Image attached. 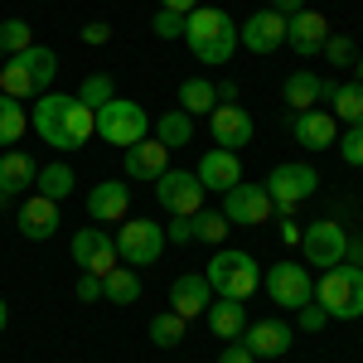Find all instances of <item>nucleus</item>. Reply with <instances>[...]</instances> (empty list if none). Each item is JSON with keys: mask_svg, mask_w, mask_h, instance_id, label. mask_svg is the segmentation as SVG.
<instances>
[{"mask_svg": "<svg viewBox=\"0 0 363 363\" xmlns=\"http://www.w3.org/2000/svg\"><path fill=\"white\" fill-rule=\"evenodd\" d=\"M29 131H39L44 145L54 150H78L87 145V136H97V121H92V107H83L78 97H63V92H44L39 107L29 112Z\"/></svg>", "mask_w": 363, "mask_h": 363, "instance_id": "1", "label": "nucleus"}, {"mask_svg": "<svg viewBox=\"0 0 363 363\" xmlns=\"http://www.w3.org/2000/svg\"><path fill=\"white\" fill-rule=\"evenodd\" d=\"M184 44L194 49L199 63L223 68V63H233V49H238V25L228 20L223 10L199 5V10H189V15H184Z\"/></svg>", "mask_w": 363, "mask_h": 363, "instance_id": "2", "label": "nucleus"}, {"mask_svg": "<svg viewBox=\"0 0 363 363\" xmlns=\"http://www.w3.org/2000/svg\"><path fill=\"white\" fill-rule=\"evenodd\" d=\"M54 78H58V54H54V49H44V44H29L25 54H15V58L0 63V92L15 97V102L44 97Z\"/></svg>", "mask_w": 363, "mask_h": 363, "instance_id": "3", "label": "nucleus"}, {"mask_svg": "<svg viewBox=\"0 0 363 363\" xmlns=\"http://www.w3.org/2000/svg\"><path fill=\"white\" fill-rule=\"evenodd\" d=\"M203 277H208V286H213V296H228V301H247L252 291L262 286V267L252 262V252L233 247V252H213Z\"/></svg>", "mask_w": 363, "mask_h": 363, "instance_id": "4", "label": "nucleus"}, {"mask_svg": "<svg viewBox=\"0 0 363 363\" xmlns=\"http://www.w3.org/2000/svg\"><path fill=\"white\" fill-rule=\"evenodd\" d=\"M315 301L325 306L330 320H359L363 315V272L349 267V262L330 267V272L320 277V286H315Z\"/></svg>", "mask_w": 363, "mask_h": 363, "instance_id": "5", "label": "nucleus"}, {"mask_svg": "<svg viewBox=\"0 0 363 363\" xmlns=\"http://www.w3.org/2000/svg\"><path fill=\"white\" fill-rule=\"evenodd\" d=\"M92 121H97V136L107 140V145H121V150L150 136V116H145V107H136L131 97H112L107 107L92 112Z\"/></svg>", "mask_w": 363, "mask_h": 363, "instance_id": "6", "label": "nucleus"}, {"mask_svg": "<svg viewBox=\"0 0 363 363\" xmlns=\"http://www.w3.org/2000/svg\"><path fill=\"white\" fill-rule=\"evenodd\" d=\"M160 252H165V228L155 218H121V228H116V257L126 267H150V262H160Z\"/></svg>", "mask_w": 363, "mask_h": 363, "instance_id": "7", "label": "nucleus"}, {"mask_svg": "<svg viewBox=\"0 0 363 363\" xmlns=\"http://www.w3.org/2000/svg\"><path fill=\"white\" fill-rule=\"evenodd\" d=\"M315 189H320V174H315L306 160L277 165L272 174H267V194H272V208H281V213H296V203H306Z\"/></svg>", "mask_w": 363, "mask_h": 363, "instance_id": "8", "label": "nucleus"}, {"mask_svg": "<svg viewBox=\"0 0 363 363\" xmlns=\"http://www.w3.org/2000/svg\"><path fill=\"white\" fill-rule=\"evenodd\" d=\"M155 199H160V208H165L169 218H194L199 208H203V184L189 169H165L155 179Z\"/></svg>", "mask_w": 363, "mask_h": 363, "instance_id": "9", "label": "nucleus"}, {"mask_svg": "<svg viewBox=\"0 0 363 363\" xmlns=\"http://www.w3.org/2000/svg\"><path fill=\"white\" fill-rule=\"evenodd\" d=\"M262 286H267V296H272L281 310H301V306L315 301L310 272L301 267V262H272V272L262 277Z\"/></svg>", "mask_w": 363, "mask_h": 363, "instance_id": "10", "label": "nucleus"}, {"mask_svg": "<svg viewBox=\"0 0 363 363\" xmlns=\"http://www.w3.org/2000/svg\"><path fill=\"white\" fill-rule=\"evenodd\" d=\"M301 247H306V262L310 267H320V272H330L344 262V252H349V233L335 223V218H320V223H310L301 233Z\"/></svg>", "mask_w": 363, "mask_h": 363, "instance_id": "11", "label": "nucleus"}, {"mask_svg": "<svg viewBox=\"0 0 363 363\" xmlns=\"http://www.w3.org/2000/svg\"><path fill=\"white\" fill-rule=\"evenodd\" d=\"M223 218L233 228H262L272 218V194H267V184H233L223 194Z\"/></svg>", "mask_w": 363, "mask_h": 363, "instance_id": "12", "label": "nucleus"}, {"mask_svg": "<svg viewBox=\"0 0 363 363\" xmlns=\"http://www.w3.org/2000/svg\"><path fill=\"white\" fill-rule=\"evenodd\" d=\"M73 262H78V272L112 277L116 272V238L107 228H83V233L73 238Z\"/></svg>", "mask_w": 363, "mask_h": 363, "instance_id": "13", "label": "nucleus"}, {"mask_svg": "<svg viewBox=\"0 0 363 363\" xmlns=\"http://www.w3.org/2000/svg\"><path fill=\"white\" fill-rule=\"evenodd\" d=\"M238 44L252 49V54H277L281 44H286V20H281L277 10H257L252 20L238 25Z\"/></svg>", "mask_w": 363, "mask_h": 363, "instance_id": "14", "label": "nucleus"}, {"mask_svg": "<svg viewBox=\"0 0 363 363\" xmlns=\"http://www.w3.org/2000/svg\"><path fill=\"white\" fill-rule=\"evenodd\" d=\"M199 184H203V194H208V189H213V194H228L233 184H242V160H238V150H223V145L203 150V160H199Z\"/></svg>", "mask_w": 363, "mask_h": 363, "instance_id": "15", "label": "nucleus"}, {"mask_svg": "<svg viewBox=\"0 0 363 363\" xmlns=\"http://www.w3.org/2000/svg\"><path fill=\"white\" fill-rule=\"evenodd\" d=\"M330 34H335V29H330V20H325L320 10H310V5L301 10V15H291V20H286V44H291V49H296L301 58L320 54Z\"/></svg>", "mask_w": 363, "mask_h": 363, "instance_id": "16", "label": "nucleus"}, {"mask_svg": "<svg viewBox=\"0 0 363 363\" xmlns=\"http://www.w3.org/2000/svg\"><path fill=\"white\" fill-rule=\"evenodd\" d=\"M242 344H247L252 359H281V354H291L296 330L286 320H262V325H247L242 330Z\"/></svg>", "mask_w": 363, "mask_h": 363, "instance_id": "17", "label": "nucleus"}, {"mask_svg": "<svg viewBox=\"0 0 363 363\" xmlns=\"http://www.w3.org/2000/svg\"><path fill=\"white\" fill-rule=\"evenodd\" d=\"M208 131H213V145H223V150H242L252 140V116L242 107H213L208 112Z\"/></svg>", "mask_w": 363, "mask_h": 363, "instance_id": "18", "label": "nucleus"}, {"mask_svg": "<svg viewBox=\"0 0 363 363\" xmlns=\"http://www.w3.org/2000/svg\"><path fill=\"white\" fill-rule=\"evenodd\" d=\"M208 301H213V286H208V277L184 272V277H174V286H169V310H174L179 320H194V315H203V310H208Z\"/></svg>", "mask_w": 363, "mask_h": 363, "instance_id": "19", "label": "nucleus"}, {"mask_svg": "<svg viewBox=\"0 0 363 363\" xmlns=\"http://www.w3.org/2000/svg\"><path fill=\"white\" fill-rule=\"evenodd\" d=\"M291 131H296V140L306 145V150H330L339 140V121L335 112H296V121H291Z\"/></svg>", "mask_w": 363, "mask_h": 363, "instance_id": "20", "label": "nucleus"}, {"mask_svg": "<svg viewBox=\"0 0 363 363\" xmlns=\"http://www.w3.org/2000/svg\"><path fill=\"white\" fill-rule=\"evenodd\" d=\"M165 169H169V150H165L155 136H145V140H136V145H126V174H131V179H150V184H155Z\"/></svg>", "mask_w": 363, "mask_h": 363, "instance_id": "21", "label": "nucleus"}, {"mask_svg": "<svg viewBox=\"0 0 363 363\" xmlns=\"http://www.w3.org/2000/svg\"><path fill=\"white\" fill-rule=\"evenodd\" d=\"M20 233H25L29 242H44V238H54L58 233V203L44 194H29L20 203Z\"/></svg>", "mask_w": 363, "mask_h": 363, "instance_id": "22", "label": "nucleus"}, {"mask_svg": "<svg viewBox=\"0 0 363 363\" xmlns=\"http://www.w3.org/2000/svg\"><path fill=\"white\" fill-rule=\"evenodd\" d=\"M87 213H92L97 223H121V218L131 213V189L116 184V179L92 184V194H87Z\"/></svg>", "mask_w": 363, "mask_h": 363, "instance_id": "23", "label": "nucleus"}, {"mask_svg": "<svg viewBox=\"0 0 363 363\" xmlns=\"http://www.w3.org/2000/svg\"><path fill=\"white\" fill-rule=\"evenodd\" d=\"M203 315H208V330H213L218 339H228V344H233V339H242V330H247V301H228V296H213Z\"/></svg>", "mask_w": 363, "mask_h": 363, "instance_id": "24", "label": "nucleus"}, {"mask_svg": "<svg viewBox=\"0 0 363 363\" xmlns=\"http://www.w3.org/2000/svg\"><path fill=\"white\" fill-rule=\"evenodd\" d=\"M34 174H39V165L29 160L25 150H5L0 155V194L15 199V194H25V189H34Z\"/></svg>", "mask_w": 363, "mask_h": 363, "instance_id": "25", "label": "nucleus"}, {"mask_svg": "<svg viewBox=\"0 0 363 363\" xmlns=\"http://www.w3.org/2000/svg\"><path fill=\"white\" fill-rule=\"evenodd\" d=\"M155 140H160L165 150H179V145H189V140H194V116L184 112V107H174V112L155 116Z\"/></svg>", "mask_w": 363, "mask_h": 363, "instance_id": "26", "label": "nucleus"}, {"mask_svg": "<svg viewBox=\"0 0 363 363\" xmlns=\"http://www.w3.org/2000/svg\"><path fill=\"white\" fill-rule=\"evenodd\" d=\"M281 97H286V107H296V112H310V107L320 102V78H315L310 68H301V73H291V78H286Z\"/></svg>", "mask_w": 363, "mask_h": 363, "instance_id": "27", "label": "nucleus"}, {"mask_svg": "<svg viewBox=\"0 0 363 363\" xmlns=\"http://www.w3.org/2000/svg\"><path fill=\"white\" fill-rule=\"evenodd\" d=\"M179 107L189 116H203V112L218 107V92H213L208 78H184V83H179Z\"/></svg>", "mask_w": 363, "mask_h": 363, "instance_id": "28", "label": "nucleus"}, {"mask_svg": "<svg viewBox=\"0 0 363 363\" xmlns=\"http://www.w3.org/2000/svg\"><path fill=\"white\" fill-rule=\"evenodd\" d=\"M102 296H107V301H116V306H136V301H140L136 267H116L112 277H102Z\"/></svg>", "mask_w": 363, "mask_h": 363, "instance_id": "29", "label": "nucleus"}, {"mask_svg": "<svg viewBox=\"0 0 363 363\" xmlns=\"http://www.w3.org/2000/svg\"><path fill=\"white\" fill-rule=\"evenodd\" d=\"M25 131H29L25 102H15V97H5V92H0V145H15Z\"/></svg>", "mask_w": 363, "mask_h": 363, "instance_id": "30", "label": "nucleus"}, {"mask_svg": "<svg viewBox=\"0 0 363 363\" xmlns=\"http://www.w3.org/2000/svg\"><path fill=\"white\" fill-rule=\"evenodd\" d=\"M73 184H78V179H73V169H68V165H44L39 174H34V189H39L44 199H54V203L73 194Z\"/></svg>", "mask_w": 363, "mask_h": 363, "instance_id": "31", "label": "nucleus"}, {"mask_svg": "<svg viewBox=\"0 0 363 363\" xmlns=\"http://www.w3.org/2000/svg\"><path fill=\"white\" fill-rule=\"evenodd\" d=\"M335 121H344V126H363V83H344L335 87Z\"/></svg>", "mask_w": 363, "mask_h": 363, "instance_id": "32", "label": "nucleus"}, {"mask_svg": "<svg viewBox=\"0 0 363 363\" xmlns=\"http://www.w3.org/2000/svg\"><path fill=\"white\" fill-rule=\"evenodd\" d=\"M184 325H189V320H179L174 310H160V315L150 320V339H155V349H179V344H184Z\"/></svg>", "mask_w": 363, "mask_h": 363, "instance_id": "33", "label": "nucleus"}, {"mask_svg": "<svg viewBox=\"0 0 363 363\" xmlns=\"http://www.w3.org/2000/svg\"><path fill=\"white\" fill-rule=\"evenodd\" d=\"M73 97H78L83 107H92V112H97V107H107V102L116 97V87H112V78H107V73H92V78H83V87H78Z\"/></svg>", "mask_w": 363, "mask_h": 363, "instance_id": "34", "label": "nucleus"}, {"mask_svg": "<svg viewBox=\"0 0 363 363\" xmlns=\"http://www.w3.org/2000/svg\"><path fill=\"white\" fill-rule=\"evenodd\" d=\"M228 218H223V208H218V213H213V208H199L194 213V242H223L228 238Z\"/></svg>", "mask_w": 363, "mask_h": 363, "instance_id": "35", "label": "nucleus"}, {"mask_svg": "<svg viewBox=\"0 0 363 363\" xmlns=\"http://www.w3.org/2000/svg\"><path fill=\"white\" fill-rule=\"evenodd\" d=\"M29 44H34V29H29L25 20H5V25H0V49H5V58L25 54Z\"/></svg>", "mask_w": 363, "mask_h": 363, "instance_id": "36", "label": "nucleus"}, {"mask_svg": "<svg viewBox=\"0 0 363 363\" xmlns=\"http://www.w3.org/2000/svg\"><path fill=\"white\" fill-rule=\"evenodd\" d=\"M320 54L330 58L335 68H354V58H359V49H354V39H349V34H330Z\"/></svg>", "mask_w": 363, "mask_h": 363, "instance_id": "37", "label": "nucleus"}, {"mask_svg": "<svg viewBox=\"0 0 363 363\" xmlns=\"http://www.w3.org/2000/svg\"><path fill=\"white\" fill-rule=\"evenodd\" d=\"M150 29H155V39H184V15H174V10H155Z\"/></svg>", "mask_w": 363, "mask_h": 363, "instance_id": "38", "label": "nucleus"}, {"mask_svg": "<svg viewBox=\"0 0 363 363\" xmlns=\"http://www.w3.org/2000/svg\"><path fill=\"white\" fill-rule=\"evenodd\" d=\"M335 145H339V155H344V165H363V126H349Z\"/></svg>", "mask_w": 363, "mask_h": 363, "instance_id": "39", "label": "nucleus"}, {"mask_svg": "<svg viewBox=\"0 0 363 363\" xmlns=\"http://www.w3.org/2000/svg\"><path fill=\"white\" fill-rule=\"evenodd\" d=\"M330 325V315H325V306L320 301H310V306H301V330L306 335H315V330H325Z\"/></svg>", "mask_w": 363, "mask_h": 363, "instance_id": "40", "label": "nucleus"}, {"mask_svg": "<svg viewBox=\"0 0 363 363\" xmlns=\"http://www.w3.org/2000/svg\"><path fill=\"white\" fill-rule=\"evenodd\" d=\"M112 39V25L107 20H92V25H83V44H92V49H102Z\"/></svg>", "mask_w": 363, "mask_h": 363, "instance_id": "41", "label": "nucleus"}, {"mask_svg": "<svg viewBox=\"0 0 363 363\" xmlns=\"http://www.w3.org/2000/svg\"><path fill=\"white\" fill-rule=\"evenodd\" d=\"M78 301H102V277L78 272Z\"/></svg>", "mask_w": 363, "mask_h": 363, "instance_id": "42", "label": "nucleus"}, {"mask_svg": "<svg viewBox=\"0 0 363 363\" xmlns=\"http://www.w3.org/2000/svg\"><path fill=\"white\" fill-rule=\"evenodd\" d=\"M165 242H194V218H174L165 228Z\"/></svg>", "mask_w": 363, "mask_h": 363, "instance_id": "43", "label": "nucleus"}, {"mask_svg": "<svg viewBox=\"0 0 363 363\" xmlns=\"http://www.w3.org/2000/svg\"><path fill=\"white\" fill-rule=\"evenodd\" d=\"M218 363H257V359L247 354V344H242V339H233L223 354H218Z\"/></svg>", "mask_w": 363, "mask_h": 363, "instance_id": "44", "label": "nucleus"}, {"mask_svg": "<svg viewBox=\"0 0 363 363\" xmlns=\"http://www.w3.org/2000/svg\"><path fill=\"white\" fill-rule=\"evenodd\" d=\"M213 92H218V102H223V107H238V83H233V78L213 83Z\"/></svg>", "mask_w": 363, "mask_h": 363, "instance_id": "45", "label": "nucleus"}, {"mask_svg": "<svg viewBox=\"0 0 363 363\" xmlns=\"http://www.w3.org/2000/svg\"><path fill=\"white\" fill-rule=\"evenodd\" d=\"M306 5H310V0H272V10H277L281 20H291V15H301Z\"/></svg>", "mask_w": 363, "mask_h": 363, "instance_id": "46", "label": "nucleus"}, {"mask_svg": "<svg viewBox=\"0 0 363 363\" xmlns=\"http://www.w3.org/2000/svg\"><path fill=\"white\" fill-rule=\"evenodd\" d=\"M344 262L363 272V238H349V252H344Z\"/></svg>", "mask_w": 363, "mask_h": 363, "instance_id": "47", "label": "nucleus"}, {"mask_svg": "<svg viewBox=\"0 0 363 363\" xmlns=\"http://www.w3.org/2000/svg\"><path fill=\"white\" fill-rule=\"evenodd\" d=\"M160 10H174V15H189V10H199V0H160Z\"/></svg>", "mask_w": 363, "mask_h": 363, "instance_id": "48", "label": "nucleus"}, {"mask_svg": "<svg viewBox=\"0 0 363 363\" xmlns=\"http://www.w3.org/2000/svg\"><path fill=\"white\" fill-rule=\"evenodd\" d=\"M301 233H306V228H296L291 218H286V228H281V238H286V242H301Z\"/></svg>", "mask_w": 363, "mask_h": 363, "instance_id": "49", "label": "nucleus"}, {"mask_svg": "<svg viewBox=\"0 0 363 363\" xmlns=\"http://www.w3.org/2000/svg\"><path fill=\"white\" fill-rule=\"evenodd\" d=\"M354 83H363V54L354 58Z\"/></svg>", "mask_w": 363, "mask_h": 363, "instance_id": "50", "label": "nucleus"}, {"mask_svg": "<svg viewBox=\"0 0 363 363\" xmlns=\"http://www.w3.org/2000/svg\"><path fill=\"white\" fill-rule=\"evenodd\" d=\"M5 320H10V310H5V301H0V330H5Z\"/></svg>", "mask_w": 363, "mask_h": 363, "instance_id": "51", "label": "nucleus"}, {"mask_svg": "<svg viewBox=\"0 0 363 363\" xmlns=\"http://www.w3.org/2000/svg\"><path fill=\"white\" fill-rule=\"evenodd\" d=\"M0 63H5V49H0Z\"/></svg>", "mask_w": 363, "mask_h": 363, "instance_id": "52", "label": "nucleus"}]
</instances>
